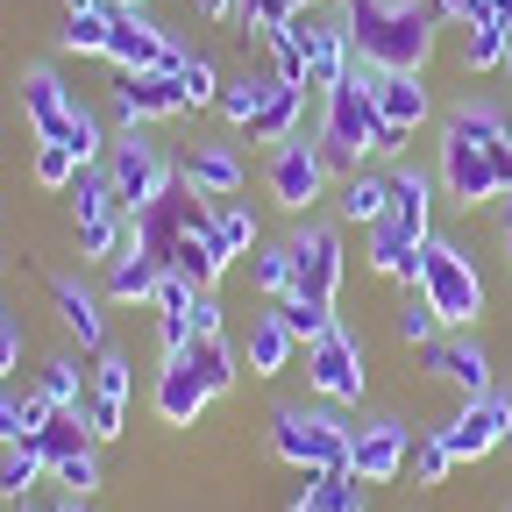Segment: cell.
<instances>
[{"mask_svg": "<svg viewBox=\"0 0 512 512\" xmlns=\"http://www.w3.org/2000/svg\"><path fill=\"white\" fill-rule=\"evenodd\" d=\"M441 192L456 207L512 200V121L491 100H463L441 121Z\"/></svg>", "mask_w": 512, "mask_h": 512, "instance_id": "1", "label": "cell"}, {"mask_svg": "<svg viewBox=\"0 0 512 512\" xmlns=\"http://www.w3.org/2000/svg\"><path fill=\"white\" fill-rule=\"evenodd\" d=\"M370 79H377V64H356L342 86H328V114H320V136H313L328 171H363V157H399L406 150V136L384 128Z\"/></svg>", "mask_w": 512, "mask_h": 512, "instance_id": "2", "label": "cell"}, {"mask_svg": "<svg viewBox=\"0 0 512 512\" xmlns=\"http://www.w3.org/2000/svg\"><path fill=\"white\" fill-rule=\"evenodd\" d=\"M342 22L356 43V64H377V72H427L434 57V8L427 0H342Z\"/></svg>", "mask_w": 512, "mask_h": 512, "instance_id": "3", "label": "cell"}, {"mask_svg": "<svg viewBox=\"0 0 512 512\" xmlns=\"http://www.w3.org/2000/svg\"><path fill=\"white\" fill-rule=\"evenodd\" d=\"M413 285H420L427 306L441 313V328H477L484 306H491V292H484V278H477V264H470V249H463V242H441V235L420 242V278H413Z\"/></svg>", "mask_w": 512, "mask_h": 512, "instance_id": "4", "label": "cell"}, {"mask_svg": "<svg viewBox=\"0 0 512 512\" xmlns=\"http://www.w3.org/2000/svg\"><path fill=\"white\" fill-rule=\"evenodd\" d=\"M349 441L356 427H342L335 413H306V406H278L271 413V456L292 470H349Z\"/></svg>", "mask_w": 512, "mask_h": 512, "instance_id": "5", "label": "cell"}, {"mask_svg": "<svg viewBox=\"0 0 512 512\" xmlns=\"http://www.w3.org/2000/svg\"><path fill=\"white\" fill-rule=\"evenodd\" d=\"M107 178H114V200L121 214H143L164 200V185L178 178V164H164V150L143 136V128H121L114 150H107Z\"/></svg>", "mask_w": 512, "mask_h": 512, "instance_id": "6", "label": "cell"}, {"mask_svg": "<svg viewBox=\"0 0 512 512\" xmlns=\"http://www.w3.org/2000/svg\"><path fill=\"white\" fill-rule=\"evenodd\" d=\"M192 50L171 43V29L143 8H114V36H107V64L114 72H178Z\"/></svg>", "mask_w": 512, "mask_h": 512, "instance_id": "7", "label": "cell"}, {"mask_svg": "<svg viewBox=\"0 0 512 512\" xmlns=\"http://www.w3.org/2000/svg\"><path fill=\"white\" fill-rule=\"evenodd\" d=\"M448 456L456 463H477V456H498L512 448V392H484V399H463V413L441 427Z\"/></svg>", "mask_w": 512, "mask_h": 512, "instance_id": "8", "label": "cell"}, {"mask_svg": "<svg viewBox=\"0 0 512 512\" xmlns=\"http://www.w3.org/2000/svg\"><path fill=\"white\" fill-rule=\"evenodd\" d=\"M285 249H292V292L335 306V292H342V235L328 221H306V228L285 235Z\"/></svg>", "mask_w": 512, "mask_h": 512, "instance_id": "9", "label": "cell"}, {"mask_svg": "<svg viewBox=\"0 0 512 512\" xmlns=\"http://www.w3.org/2000/svg\"><path fill=\"white\" fill-rule=\"evenodd\" d=\"M306 384L328 406H356L363 399V342L349 328H328L320 342H306Z\"/></svg>", "mask_w": 512, "mask_h": 512, "instance_id": "10", "label": "cell"}, {"mask_svg": "<svg viewBox=\"0 0 512 512\" xmlns=\"http://www.w3.org/2000/svg\"><path fill=\"white\" fill-rule=\"evenodd\" d=\"M328 164H320V150L306 143V136H292V143H278L271 150V200L285 207V214H306V207H320L328 200Z\"/></svg>", "mask_w": 512, "mask_h": 512, "instance_id": "11", "label": "cell"}, {"mask_svg": "<svg viewBox=\"0 0 512 512\" xmlns=\"http://www.w3.org/2000/svg\"><path fill=\"white\" fill-rule=\"evenodd\" d=\"M299 43H306V86H342L349 72H356V43H349V22H320L313 8H299L292 22H285Z\"/></svg>", "mask_w": 512, "mask_h": 512, "instance_id": "12", "label": "cell"}, {"mask_svg": "<svg viewBox=\"0 0 512 512\" xmlns=\"http://www.w3.org/2000/svg\"><path fill=\"white\" fill-rule=\"evenodd\" d=\"M15 100H22V121L36 128V143H64V136H72L79 100H72V86H64L50 64H29V72L15 79Z\"/></svg>", "mask_w": 512, "mask_h": 512, "instance_id": "13", "label": "cell"}, {"mask_svg": "<svg viewBox=\"0 0 512 512\" xmlns=\"http://www.w3.org/2000/svg\"><path fill=\"white\" fill-rule=\"evenodd\" d=\"M114 114H121V128L178 121V114H185V86H178V72H114Z\"/></svg>", "mask_w": 512, "mask_h": 512, "instance_id": "14", "label": "cell"}, {"mask_svg": "<svg viewBox=\"0 0 512 512\" xmlns=\"http://www.w3.org/2000/svg\"><path fill=\"white\" fill-rule=\"evenodd\" d=\"M406 456H413V427L406 420H363L356 441H349V470L363 484H392L406 470Z\"/></svg>", "mask_w": 512, "mask_h": 512, "instance_id": "15", "label": "cell"}, {"mask_svg": "<svg viewBox=\"0 0 512 512\" xmlns=\"http://www.w3.org/2000/svg\"><path fill=\"white\" fill-rule=\"evenodd\" d=\"M207 377L192 370V356H164V370H157V392H150V406H157V420L164 427H192L207 413Z\"/></svg>", "mask_w": 512, "mask_h": 512, "instance_id": "16", "label": "cell"}, {"mask_svg": "<svg viewBox=\"0 0 512 512\" xmlns=\"http://www.w3.org/2000/svg\"><path fill=\"white\" fill-rule=\"evenodd\" d=\"M370 93H377V114H384V128H392V136H413V128L434 114V93H427L420 72H377Z\"/></svg>", "mask_w": 512, "mask_h": 512, "instance_id": "17", "label": "cell"}, {"mask_svg": "<svg viewBox=\"0 0 512 512\" xmlns=\"http://www.w3.org/2000/svg\"><path fill=\"white\" fill-rule=\"evenodd\" d=\"M420 363H427L441 384H456L463 399H484V392H498V384H491V356H484L477 342H427V349H420Z\"/></svg>", "mask_w": 512, "mask_h": 512, "instance_id": "18", "label": "cell"}, {"mask_svg": "<svg viewBox=\"0 0 512 512\" xmlns=\"http://www.w3.org/2000/svg\"><path fill=\"white\" fill-rule=\"evenodd\" d=\"M228 264H235V256L221 249V235H214V214H207V221H192V228L178 235V249H171V271H178V278H192L200 292H214V285L228 278Z\"/></svg>", "mask_w": 512, "mask_h": 512, "instance_id": "19", "label": "cell"}, {"mask_svg": "<svg viewBox=\"0 0 512 512\" xmlns=\"http://www.w3.org/2000/svg\"><path fill=\"white\" fill-rule=\"evenodd\" d=\"M50 306H57V328L72 335L79 349H107V313H100V292H86L79 278H50Z\"/></svg>", "mask_w": 512, "mask_h": 512, "instance_id": "20", "label": "cell"}, {"mask_svg": "<svg viewBox=\"0 0 512 512\" xmlns=\"http://www.w3.org/2000/svg\"><path fill=\"white\" fill-rule=\"evenodd\" d=\"M178 178H185L192 192H207V200H235V192H242V157H235L228 143H192V150L178 157Z\"/></svg>", "mask_w": 512, "mask_h": 512, "instance_id": "21", "label": "cell"}, {"mask_svg": "<svg viewBox=\"0 0 512 512\" xmlns=\"http://www.w3.org/2000/svg\"><path fill=\"white\" fill-rule=\"evenodd\" d=\"M292 349H299V335L285 328L278 306H271V313H249V342H242V370H249V377H278V370H292Z\"/></svg>", "mask_w": 512, "mask_h": 512, "instance_id": "22", "label": "cell"}, {"mask_svg": "<svg viewBox=\"0 0 512 512\" xmlns=\"http://www.w3.org/2000/svg\"><path fill=\"white\" fill-rule=\"evenodd\" d=\"M363 256H370V271H377V278H406V285L420 278V235H413L406 221H392V214L370 228Z\"/></svg>", "mask_w": 512, "mask_h": 512, "instance_id": "23", "label": "cell"}, {"mask_svg": "<svg viewBox=\"0 0 512 512\" xmlns=\"http://www.w3.org/2000/svg\"><path fill=\"white\" fill-rule=\"evenodd\" d=\"M164 271H171V264H157V256H143L136 242H128L114 264H107V299H114V306H143V299H157Z\"/></svg>", "mask_w": 512, "mask_h": 512, "instance_id": "24", "label": "cell"}, {"mask_svg": "<svg viewBox=\"0 0 512 512\" xmlns=\"http://www.w3.org/2000/svg\"><path fill=\"white\" fill-rule=\"evenodd\" d=\"M335 207H342V221L377 228L384 214H392V171H349L342 192H335Z\"/></svg>", "mask_w": 512, "mask_h": 512, "instance_id": "25", "label": "cell"}, {"mask_svg": "<svg viewBox=\"0 0 512 512\" xmlns=\"http://www.w3.org/2000/svg\"><path fill=\"white\" fill-rule=\"evenodd\" d=\"M392 221H406L420 242L434 235V178L427 171H413V164L392 171Z\"/></svg>", "mask_w": 512, "mask_h": 512, "instance_id": "26", "label": "cell"}, {"mask_svg": "<svg viewBox=\"0 0 512 512\" xmlns=\"http://www.w3.org/2000/svg\"><path fill=\"white\" fill-rule=\"evenodd\" d=\"M29 448H36L43 463H64V456H86V448H100V441H93L86 413H64V406H57V413H50V420L29 434Z\"/></svg>", "mask_w": 512, "mask_h": 512, "instance_id": "27", "label": "cell"}, {"mask_svg": "<svg viewBox=\"0 0 512 512\" xmlns=\"http://www.w3.org/2000/svg\"><path fill=\"white\" fill-rule=\"evenodd\" d=\"M505 36H512V22L491 15V8H477L463 22V64H470V72H505Z\"/></svg>", "mask_w": 512, "mask_h": 512, "instance_id": "28", "label": "cell"}, {"mask_svg": "<svg viewBox=\"0 0 512 512\" xmlns=\"http://www.w3.org/2000/svg\"><path fill=\"white\" fill-rule=\"evenodd\" d=\"M107 36H114V8H107V0H86V8H72V15H64V29H57V50L107 57Z\"/></svg>", "mask_w": 512, "mask_h": 512, "instance_id": "29", "label": "cell"}, {"mask_svg": "<svg viewBox=\"0 0 512 512\" xmlns=\"http://www.w3.org/2000/svg\"><path fill=\"white\" fill-rule=\"evenodd\" d=\"M292 136H299V86L278 79L271 100L256 107V121H249V143H271V150H278V143H292Z\"/></svg>", "mask_w": 512, "mask_h": 512, "instance_id": "30", "label": "cell"}, {"mask_svg": "<svg viewBox=\"0 0 512 512\" xmlns=\"http://www.w3.org/2000/svg\"><path fill=\"white\" fill-rule=\"evenodd\" d=\"M271 86H278V72H235V79H221V121L228 128H249L256 121V107H264L271 100Z\"/></svg>", "mask_w": 512, "mask_h": 512, "instance_id": "31", "label": "cell"}, {"mask_svg": "<svg viewBox=\"0 0 512 512\" xmlns=\"http://www.w3.org/2000/svg\"><path fill=\"white\" fill-rule=\"evenodd\" d=\"M64 207H72V228H79V221H100V214H121L107 164H86V171H79L72 185H64Z\"/></svg>", "mask_w": 512, "mask_h": 512, "instance_id": "32", "label": "cell"}, {"mask_svg": "<svg viewBox=\"0 0 512 512\" xmlns=\"http://www.w3.org/2000/svg\"><path fill=\"white\" fill-rule=\"evenodd\" d=\"M192 370L207 377V392L221 399V392H235V377H242V363H235V349H228V335H192Z\"/></svg>", "mask_w": 512, "mask_h": 512, "instance_id": "33", "label": "cell"}, {"mask_svg": "<svg viewBox=\"0 0 512 512\" xmlns=\"http://www.w3.org/2000/svg\"><path fill=\"white\" fill-rule=\"evenodd\" d=\"M36 392L50 399V406H64V413H86V370H79V356H50L43 363V377H36Z\"/></svg>", "mask_w": 512, "mask_h": 512, "instance_id": "34", "label": "cell"}, {"mask_svg": "<svg viewBox=\"0 0 512 512\" xmlns=\"http://www.w3.org/2000/svg\"><path fill=\"white\" fill-rule=\"evenodd\" d=\"M306 505L313 512H363V477L356 470H313Z\"/></svg>", "mask_w": 512, "mask_h": 512, "instance_id": "35", "label": "cell"}, {"mask_svg": "<svg viewBox=\"0 0 512 512\" xmlns=\"http://www.w3.org/2000/svg\"><path fill=\"white\" fill-rule=\"evenodd\" d=\"M43 477H50V463L36 456L29 441H22V448H0V498H15V505H22Z\"/></svg>", "mask_w": 512, "mask_h": 512, "instance_id": "36", "label": "cell"}, {"mask_svg": "<svg viewBox=\"0 0 512 512\" xmlns=\"http://www.w3.org/2000/svg\"><path fill=\"white\" fill-rule=\"evenodd\" d=\"M249 285L271 292V299H285V292H292V249H285V242H256V249H249Z\"/></svg>", "mask_w": 512, "mask_h": 512, "instance_id": "37", "label": "cell"}, {"mask_svg": "<svg viewBox=\"0 0 512 512\" xmlns=\"http://www.w3.org/2000/svg\"><path fill=\"white\" fill-rule=\"evenodd\" d=\"M214 235H221L228 256H249L256 242H264V228H256V214L242 200H214Z\"/></svg>", "mask_w": 512, "mask_h": 512, "instance_id": "38", "label": "cell"}, {"mask_svg": "<svg viewBox=\"0 0 512 512\" xmlns=\"http://www.w3.org/2000/svg\"><path fill=\"white\" fill-rule=\"evenodd\" d=\"M278 313H285V328H292L299 342H320L328 328H342L328 299H299V292H285V299H278Z\"/></svg>", "mask_w": 512, "mask_h": 512, "instance_id": "39", "label": "cell"}, {"mask_svg": "<svg viewBox=\"0 0 512 512\" xmlns=\"http://www.w3.org/2000/svg\"><path fill=\"white\" fill-rule=\"evenodd\" d=\"M86 164L72 157V150H64V143H36V164H29V178L43 185V192H64V185H72Z\"/></svg>", "mask_w": 512, "mask_h": 512, "instance_id": "40", "label": "cell"}, {"mask_svg": "<svg viewBox=\"0 0 512 512\" xmlns=\"http://www.w3.org/2000/svg\"><path fill=\"white\" fill-rule=\"evenodd\" d=\"M178 86H185V107H214V100H221V72H214V57L192 50V57L178 64Z\"/></svg>", "mask_w": 512, "mask_h": 512, "instance_id": "41", "label": "cell"}, {"mask_svg": "<svg viewBox=\"0 0 512 512\" xmlns=\"http://www.w3.org/2000/svg\"><path fill=\"white\" fill-rule=\"evenodd\" d=\"M50 484H64L72 498H93V491H100V448H86V456H64V463H50Z\"/></svg>", "mask_w": 512, "mask_h": 512, "instance_id": "42", "label": "cell"}, {"mask_svg": "<svg viewBox=\"0 0 512 512\" xmlns=\"http://www.w3.org/2000/svg\"><path fill=\"white\" fill-rule=\"evenodd\" d=\"M434 328H441V313H434V306H427V292L413 285V299L399 306V342H406V349H427V342H434Z\"/></svg>", "mask_w": 512, "mask_h": 512, "instance_id": "43", "label": "cell"}, {"mask_svg": "<svg viewBox=\"0 0 512 512\" xmlns=\"http://www.w3.org/2000/svg\"><path fill=\"white\" fill-rule=\"evenodd\" d=\"M264 43H271V72H278L285 86H299V93H306V43H299L292 29H271Z\"/></svg>", "mask_w": 512, "mask_h": 512, "instance_id": "44", "label": "cell"}, {"mask_svg": "<svg viewBox=\"0 0 512 512\" xmlns=\"http://www.w3.org/2000/svg\"><path fill=\"white\" fill-rule=\"evenodd\" d=\"M64 150H72L79 164H100V150H114L107 136H100V114L79 100V114H72V136H64Z\"/></svg>", "mask_w": 512, "mask_h": 512, "instance_id": "45", "label": "cell"}, {"mask_svg": "<svg viewBox=\"0 0 512 512\" xmlns=\"http://www.w3.org/2000/svg\"><path fill=\"white\" fill-rule=\"evenodd\" d=\"M448 463H456V456H448V441H441V434H420V441H413V456H406V470H413L420 484H448Z\"/></svg>", "mask_w": 512, "mask_h": 512, "instance_id": "46", "label": "cell"}, {"mask_svg": "<svg viewBox=\"0 0 512 512\" xmlns=\"http://www.w3.org/2000/svg\"><path fill=\"white\" fill-rule=\"evenodd\" d=\"M22 441H29V392L0 384V448H22Z\"/></svg>", "mask_w": 512, "mask_h": 512, "instance_id": "47", "label": "cell"}, {"mask_svg": "<svg viewBox=\"0 0 512 512\" xmlns=\"http://www.w3.org/2000/svg\"><path fill=\"white\" fill-rule=\"evenodd\" d=\"M93 392L128 406V356H121V349H100V363H93Z\"/></svg>", "mask_w": 512, "mask_h": 512, "instance_id": "48", "label": "cell"}, {"mask_svg": "<svg viewBox=\"0 0 512 512\" xmlns=\"http://www.w3.org/2000/svg\"><path fill=\"white\" fill-rule=\"evenodd\" d=\"M86 427H93V441H114V434L128 427V406H121V399H100V392H93V399H86Z\"/></svg>", "mask_w": 512, "mask_h": 512, "instance_id": "49", "label": "cell"}, {"mask_svg": "<svg viewBox=\"0 0 512 512\" xmlns=\"http://www.w3.org/2000/svg\"><path fill=\"white\" fill-rule=\"evenodd\" d=\"M192 335H221V299H214V292L192 299Z\"/></svg>", "mask_w": 512, "mask_h": 512, "instance_id": "50", "label": "cell"}, {"mask_svg": "<svg viewBox=\"0 0 512 512\" xmlns=\"http://www.w3.org/2000/svg\"><path fill=\"white\" fill-rule=\"evenodd\" d=\"M427 8H434L441 22H470V15L484 8V0H427Z\"/></svg>", "mask_w": 512, "mask_h": 512, "instance_id": "51", "label": "cell"}, {"mask_svg": "<svg viewBox=\"0 0 512 512\" xmlns=\"http://www.w3.org/2000/svg\"><path fill=\"white\" fill-rule=\"evenodd\" d=\"M22 363V328H8V335H0V377H8Z\"/></svg>", "mask_w": 512, "mask_h": 512, "instance_id": "52", "label": "cell"}, {"mask_svg": "<svg viewBox=\"0 0 512 512\" xmlns=\"http://www.w3.org/2000/svg\"><path fill=\"white\" fill-rule=\"evenodd\" d=\"M192 8H200V22H228V15H235V0H192Z\"/></svg>", "mask_w": 512, "mask_h": 512, "instance_id": "53", "label": "cell"}, {"mask_svg": "<svg viewBox=\"0 0 512 512\" xmlns=\"http://www.w3.org/2000/svg\"><path fill=\"white\" fill-rule=\"evenodd\" d=\"M484 8H491V15H505V22H512V0H484Z\"/></svg>", "mask_w": 512, "mask_h": 512, "instance_id": "54", "label": "cell"}, {"mask_svg": "<svg viewBox=\"0 0 512 512\" xmlns=\"http://www.w3.org/2000/svg\"><path fill=\"white\" fill-rule=\"evenodd\" d=\"M57 512H93V505H86V498H64V505H57Z\"/></svg>", "mask_w": 512, "mask_h": 512, "instance_id": "55", "label": "cell"}, {"mask_svg": "<svg viewBox=\"0 0 512 512\" xmlns=\"http://www.w3.org/2000/svg\"><path fill=\"white\" fill-rule=\"evenodd\" d=\"M505 264H512V214H505Z\"/></svg>", "mask_w": 512, "mask_h": 512, "instance_id": "56", "label": "cell"}, {"mask_svg": "<svg viewBox=\"0 0 512 512\" xmlns=\"http://www.w3.org/2000/svg\"><path fill=\"white\" fill-rule=\"evenodd\" d=\"M8 328H15V313H8V306H0V335H8Z\"/></svg>", "mask_w": 512, "mask_h": 512, "instance_id": "57", "label": "cell"}, {"mask_svg": "<svg viewBox=\"0 0 512 512\" xmlns=\"http://www.w3.org/2000/svg\"><path fill=\"white\" fill-rule=\"evenodd\" d=\"M505 79H512V36H505Z\"/></svg>", "mask_w": 512, "mask_h": 512, "instance_id": "58", "label": "cell"}, {"mask_svg": "<svg viewBox=\"0 0 512 512\" xmlns=\"http://www.w3.org/2000/svg\"><path fill=\"white\" fill-rule=\"evenodd\" d=\"M107 8H143V0H107Z\"/></svg>", "mask_w": 512, "mask_h": 512, "instance_id": "59", "label": "cell"}, {"mask_svg": "<svg viewBox=\"0 0 512 512\" xmlns=\"http://www.w3.org/2000/svg\"><path fill=\"white\" fill-rule=\"evenodd\" d=\"M15 512H36V505H29V498H22V505H15Z\"/></svg>", "mask_w": 512, "mask_h": 512, "instance_id": "60", "label": "cell"}, {"mask_svg": "<svg viewBox=\"0 0 512 512\" xmlns=\"http://www.w3.org/2000/svg\"><path fill=\"white\" fill-rule=\"evenodd\" d=\"M292 512H313V505H306V498H299V505H292Z\"/></svg>", "mask_w": 512, "mask_h": 512, "instance_id": "61", "label": "cell"}, {"mask_svg": "<svg viewBox=\"0 0 512 512\" xmlns=\"http://www.w3.org/2000/svg\"><path fill=\"white\" fill-rule=\"evenodd\" d=\"M72 8H86V0H72Z\"/></svg>", "mask_w": 512, "mask_h": 512, "instance_id": "62", "label": "cell"}, {"mask_svg": "<svg viewBox=\"0 0 512 512\" xmlns=\"http://www.w3.org/2000/svg\"><path fill=\"white\" fill-rule=\"evenodd\" d=\"M505 214H512V200H505Z\"/></svg>", "mask_w": 512, "mask_h": 512, "instance_id": "63", "label": "cell"}]
</instances>
